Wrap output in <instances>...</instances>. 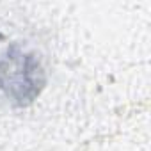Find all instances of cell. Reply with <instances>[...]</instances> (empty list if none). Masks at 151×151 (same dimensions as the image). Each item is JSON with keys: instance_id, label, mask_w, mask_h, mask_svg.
<instances>
[{"instance_id": "1", "label": "cell", "mask_w": 151, "mask_h": 151, "mask_svg": "<svg viewBox=\"0 0 151 151\" xmlns=\"http://www.w3.org/2000/svg\"><path fill=\"white\" fill-rule=\"evenodd\" d=\"M36 71L39 73V66L34 64L30 57L20 55V59H16L9 55V59L4 64H0V77L6 75V78L0 80V86L7 91L9 96L23 103V100H29L36 94L34 87V84L37 82Z\"/></svg>"}]
</instances>
